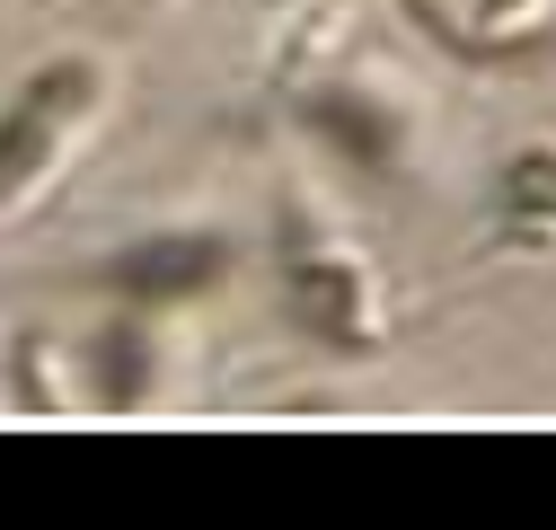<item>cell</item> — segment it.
<instances>
[{
	"label": "cell",
	"mask_w": 556,
	"mask_h": 530,
	"mask_svg": "<svg viewBox=\"0 0 556 530\" xmlns=\"http://www.w3.org/2000/svg\"><path fill=\"white\" fill-rule=\"evenodd\" d=\"M318 124H327V132H336V142L354 151V160H380V151H389L380 115H371V106H354V98H327V106H318Z\"/></svg>",
	"instance_id": "obj_3"
},
{
	"label": "cell",
	"mask_w": 556,
	"mask_h": 530,
	"mask_svg": "<svg viewBox=\"0 0 556 530\" xmlns=\"http://www.w3.org/2000/svg\"><path fill=\"white\" fill-rule=\"evenodd\" d=\"M62 80H72V72H62ZM62 80H45V98H36V106H27V115H18L10 132H0V194H10V186H18V177H27L36 160H45V142H53V124H62V115H53Z\"/></svg>",
	"instance_id": "obj_2"
},
{
	"label": "cell",
	"mask_w": 556,
	"mask_h": 530,
	"mask_svg": "<svg viewBox=\"0 0 556 530\" xmlns=\"http://www.w3.org/2000/svg\"><path fill=\"white\" fill-rule=\"evenodd\" d=\"M213 275H222V248H213V239H160V248H132V256L115 265V283H124V292H151V301L203 292Z\"/></svg>",
	"instance_id": "obj_1"
}]
</instances>
